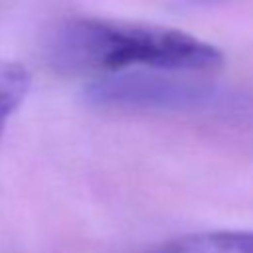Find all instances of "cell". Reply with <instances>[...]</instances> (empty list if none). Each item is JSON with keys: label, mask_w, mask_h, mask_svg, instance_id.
<instances>
[{"label": "cell", "mask_w": 253, "mask_h": 253, "mask_svg": "<svg viewBox=\"0 0 253 253\" xmlns=\"http://www.w3.org/2000/svg\"><path fill=\"white\" fill-rule=\"evenodd\" d=\"M150 253H253V229L184 235L162 243Z\"/></svg>", "instance_id": "3957f363"}, {"label": "cell", "mask_w": 253, "mask_h": 253, "mask_svg": "<svg viewBox=\"0 0 253 253\" xmlns=\"http://www.w3.org/2000/svg\"><path fill=\"white\" fill-rule=\"evenodd\" d=\"M87 105L113 113H182L211 107L219 91L182 71L128 69L91 81L83 93Z\"/></svg>", "instance_id": "7a4b0ae2"}, {"label": "cell", "mask_w": 253, "mask_h": 253, "mask_svg": "<svg viewBox=\"0 0 253 253\" xmlns=\"http://www.w3.org/2000/svg\"><path fill=\"white\" fill-rule=\"evenodd\" d=\"M30 71L10 59H0V136L10 117L24 103L30 89Z\"/></svg>", "instance_id": "277c9868"}, {"label": "cell", "mask_w": 253, "mask_h": 253, "mask_svg": "<svg viewBox=\"0 0 253 253\" xmlns=\"http://www.w3.org/2000/svg\"><path fill=\"white\" fill-rule=\"evenodd\" d=\"M47 63L63 73H119L162 69L200 73L223 63V53L176 28L95 16L59 20L45 36Z\"/></svg>", "instance_id": "6da1fadb"}]
</instances>
